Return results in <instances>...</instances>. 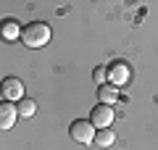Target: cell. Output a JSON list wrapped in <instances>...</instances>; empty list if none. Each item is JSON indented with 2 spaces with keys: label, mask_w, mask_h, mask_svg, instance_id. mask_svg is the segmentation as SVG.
<instances>
[{
  "label": "cell",
  "mask_w": 158,
  "mask_h": 150,
  "mask_svg": "<svg viewBox=\"0 0 158 150\" xmlns=\"http://www.w3.org/2000/svg\"><path fill=\"white\" fill-rule=\"evenodd\" d=\"M50 27H48L45 21H32L27 24V27L21 29V42L27 45V48H42V45L50 42Z\"/></svg>",
  "instance_id": "cell-1"
},
{
  "label": "cell",
  "mask_w": 158,
  "mask_h": 150,
  "mask_svg": "<svg viewBox=\"0 0 158 150\" xmlns=\"http://www.w3.org/2000/svg\"><path fill=\"white\" fill-rule=\"evenodd\" d=\"M95 132H98V129L92 127L90 119H77V121H71V127H69L71 140L79 142V145H92V142H95Z\"/></svg>",
  "instance_id": "cell-2"
},
{
  "label": "cell",
  "mask_w": 158,
  "mask_h": 150,
  "mask_svg": "<svg viewBox=\"0 0 158 150\" xmlns=\"http://www.w3.org/2000/svg\"><path fill=\"white\" fill-rule=\"evenodd\" d=\"M129 79H132L129 63L116 61V63L108 66V84H113V87H124V84H129Z\"/></svg>",
  "instance_id": "cell-3"
},
{
  "label": "cell",
  "mask_w": 158,
  "mask_h": 150,
  "mask_svg": "<svg viewBox=\"0 0 158 150\" xmlns=\"http://www.w3.org/2000/svg\"><path fill=\"white\" fill-rule=\"evenodd\" d=\"M116 119V113H113L111 106H103V103H98L95 108H92L90 113V121L95 129H111V121Z\"/></svg>",
  "instance_id": "cell-4"
},
{
  "label": "cell",
  "mask_w": 158,
  "mask_h": 150,
  "mask_svg": "<svg viewBox=\"0 0 158 150\" xmlns=\"http://www.w3.org/2000/svg\"><path fill=\"white\" fill-rule=\"evenodd\" d=\"M0 92H3V98L11 103V100H24V82L16 77H8L3 79V84H0Z\"/></svg>",
  "instance_id": "cell-5"
},
{
  "label": "cell",
  "mask_w": 158,
  "mask_h": 150,
  "mask_svg": "<svg viewBox=\"0 0 158 150\" xmlns=\"http://www.w3.org/2000/svg\"><path fill=\"white\" fill-rule=\"evenodd\" d=\"M0 37L6 40V42L21 40V27H19L16 19H3V21H0Z\"/></svg>",
  "instance_id": "cell-6"
},
{
  "label": "cell",
  "mask_w": 158,
  "mask_h": 150,
  "mask_svg": "<svg viewBox=\"0 0 158 150\" xmlns=\"http://www.w3.org/2000/svg\"><path fill=\"white\" fill-rule=\"evenodd\" d=\"M16 119H19V111L13 103H8V100L0 103V129H11L16 124Z\"/></svg>",
  "instance_id": "cell-7"
},
{
  "label": "cell",
  "mask_w": 158,
  "mask_h": 150,
  "mask_svg": "<svg viewBox=\"0 0 158 150\" xmlns=\"http://www.w3.org/2000/svg\"><path fill=\"white\" fill-rule=\"evenodd\" d=\"M98 100H100L103 106H113L118 100V87H113V84H100V87H98Z\"/></svg>",
  "instance_id": "cell-8"
},
{
  "label": "cell",
  "mask_w": 158,
  "mask_h": 150,
  "mask_svg": "<svg viewBox=\"0 0 158 150\" xmlns=\"http://www.w3.org/2000/svg\"><path fill=\"white\" fill-rule=\"evenodd\" d=\"M113 142H116L113 129H98V132H95V145H100V148H111Z\"/></svg>",
  "instance_id": "cell-9"
},
{
  "label": "cell",
  "mask_w": 158,
  "mask_h": 150,
  "mask_svg": "<svg viewBox=\"0 0 158 150\" xmlns=\"http://www.w3.org/2000/svg\"><path fill=\"white\" fill-rule=\"evenodd\" d=\"M16 111H19V116H21V119H29V116H34V113H37V103H34V100H29V98H24V100H19Z\"/></svg>",
  "instance_id": "cell-10"
},
{
  "label": "cell",
  "mask_w": 158,
  "mask_h": 150,
  "mask_svg": "<svg viewBox=\"0 0 158 150\" xmlns=\"http://www.w3.org/2000/svg\"><path fill=\"white\" fill-rule=\"evenodd\" d=\"M92 79H95V82H98V87H100V84H108V69L98 66L95 71H92Z\"/></svg>",
  "instance_id": "cell-11"
}]
</instances>
